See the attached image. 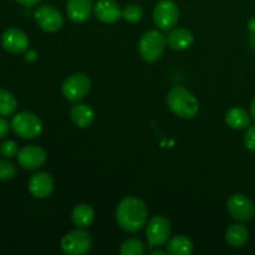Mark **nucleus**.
Wrapping results in <instances>:
<instances>
[{
    "instance_id": "f257e3e1",
    "label": "nucleus",
    "mask_w": 255,
    "mask_h": 255,
    "mask_svg": "<svg viewBox=\"0 0 255 255\" xmlns=\"http://www.w3.org/2000/svg\"><path fill=\"white\" fill-rule=\"evenodd\" d=\"M148 211L143 202L137 197H126L116 209V221L122 231L136 233L147 224Z\"/></svg>"
},
{
    "instance_id": "f03ea898",
    "label": "nucleus",
    "mask_w": 255,
    "mask_h": 255,
    "mask_svg": "<svg viewBox=\"0 0 255 255\" xmlns=\"http://www.w3.org/2000/svg\"><path fill=\"white\" fill-rule=\"evenodd\" d=\"M167 105L169 110L181 119H193L199 110L198 100L183 86H174L167 95Z\"/></svg>"
},
{
    "instance_id": "7ed1b4c3",
    "label": "nucleus",
    "mask_w": 255,
    "mask_h": 255,
    "mask_svg": "<svg viewBox=\"0 0 255 255\" xmlns=\"http://www.w3.org/2000/svg\"><path fill=\"white\" fill-rule=\"evenodd\" d=\"M167 46V37L158 30H149L144 32L138 41V52L146 62L158 61L164 54Z\"/></svg>"
},
{
    "instance_id": "20e7f679",
    "label": "nucleus",
    "mask_w": 255,
    "mask_h": 255,
    "mask_svg": "<svg viewBox=\"0 0 255 255\" xmlns=\"http://www.w3.org/2000/svg\"><path fill=\"white\" fill-rule=\"evenodd\" d=\"M11 129L16 136L24 139H34L41 133V120L31 112H19L11 120Z\"/></svg>"
},
{
    "instance_id": "39448f33",
    "label": "nucleus",
    "mask_w": 255,
    "mask_h": 255,
    "mask_svg": "<svg viewBox=\"0 0 255 255\" xmlns=\"http://www.w3.org/2000/svg\"><path fill=\"white\" fill-rule=\"evenodd\" d=\"M91 89V80L87 75L77 72L70 75L62 82L61 92L66 100L71 102H77L84 99Z\"/></svg>"
},
{
    "instance_id": "423d86ee",
    "label": "nucleus",
    "mask_w": 255,
    "mask_h": 255,
    "mask_svg": "<svg viewBox=\"0 0 255 255\" xmlns=\"http://www.w3.org/2000/svg\"><path fill=\"white\" fill-rule=\"evenodd\" d=\"M92 248V239L82 228L72 231L62 237L61 249L67 255H85Z\"/></svg>"
},
{
    "instance_id": "0eeeda50",
    "label": "nucleus",
    "mask_w": 255,
    "mask_h": 255,
    "mask_svg": "<svg viewBox=\"0 0 255 255\" xmlns=\"http://www.w3.org/2000/svg\"><path fill=\"white\" fill-rule=\"evenodd\" d=\"M179 19L178 6L172 0H161L153 9V21L158 29L163 31L172 30Z\"/></svg>"
},
{
    "instance_id": "6e6552de",
    "label": "nucleus",
    "mask_w": 255,
    "mask_h": 255,
    "mask_svg": "<svg viewBox=\"0 0 255 255\" xmlns=\"http://www.w3.org/2000/svg\"><path fill=\"white\" fill-rule=\"evenodd\" d=\"M171 236V223L162 216H154L147 223L146 237L149 248L161 247L168 242Z\"/></svg>"
},
{
    "instance_id": "1a4fd4ad",
    "label": "nucleus",
    "mask_w": 255,
    "mask_h": 255,
    "mask_svg": "<svg viewBox=\"0 0 255 255\" xmlns=\"http://www.w3.org/2000/svg\"><path fill=\"white\" fill-rule=\"evenodd\" d=\"M227 209L229 214L238 222H248L254 218L255 206L251 198L246 194L237 193L231 196L227 202Z\"/></svg>"
},
{
    "instance_id": "9d476101",
    "label": "nucleus",
    "mask_w": 255,
    "mask_h": 255,
    "mask_svg": "<svg viewBox=\"0 0 255 255\" xmlns=\"http://www.w3.org/2000/svg\"><path fill=\"white\" fill-rule=\"evenodd\" d=\"M35 21L40 29L47 32L59 31L64 25V17L56 7L51 5H41L35 10Z\"/></svg>"
},
{
    "instance_id": "9b49d317",
    "label": "nucleus",
    "mask_w": 255,
    "mask_h": 255,
    "mask_svg": "<svg viewBox=\"0 0 255 255\" xmlns=\"http://www.w3.org/2000/svg\"><path fill=\"white\" fill-rule=\"evenodd\" d=\"M1 46L7 52L14 55L24 54L29 49V37L22 30L10 27L1 35Z\"/></svg>"
},
{
    "instance_id": "f8f14e48",
    "label": "nucleus",
    "mask_w": 255,
    "mask_h": 255,
    "mask_svg": "<svg viewBox=\"0 0 255 255\" xmlns=\"http://www.w3.org/2000/svg\"><path fill=\"white\" fill-rule=\"evenodd\" d=\"M46 161V153L44 149L35 144L25 146L17 153V162L20 166L27 171L37 169L42 166Z\"/></svg>"
},
{
    "instance_id": "ddd939ff",
    "label": "nucleus",
    "mask_w": 255,
    "mask_h": 255,
    "mask_svg": "<svg viewBox=\"0 0 255 255\" xmlns=\"http://www.w3.org/2000/svg\"><path fill=\"white\" fill-rule=\"evenodd\" d=\"M27 188L35 198H46L54 191V179L46 172H39L29 179Z\"/></svg>"
},
{
    "instance_id": "4468645a",
    "label": "nucleus",
    "mask_w": 255,
    "mask_h": 255,
    "mask_svg": "<svg viewBox=\"0 0 255 255\" xmlns=\"http://www.w3.org/2000/svg\"><path fill=\"white\" fill-rule=\"evenodd\" d=\"M95 16L105 24H114L122 16V11L115 0H99L94 6Z\"/></svg>"
},
{
    "instance_id": "2eb2a0df",
    "label": "nucleus",
    "mask_w": 255,
    "mask_h": 255,
    "mask_svg": "<svg viewBox=\"0 0 255 255\" xmlns=\"http://www.w3.org/2000/svg\"><path fill=\"white\" fill-rule=\"evenodd\" d=\"M66 11L70 20L74 22H84L92 11L91 0H67Z\"/></svg>"
},
{
    "instance_id": "dca6fc26",
    "label": "nucleus",
    "mask_w": 255,
    "mask_h": 255,
    "mask_svg": "<svg viewBox=\"0 0 255 255\" xmlns=\"http://www.w3.org/2000/svg\"><path fill=\"white\" fill-rule=\"evenodd\" d=\"M193 44V34L184 27H176L172 29L167 36V45L171 49L182 51L187 50Z\"/></svg>"
},
{
    "instance_id": "f3484780",
    "label": "nucleus",
    "mask_w": 255,
    "mask_h": 255,
    "mask_svg": "<svg viewBox=\"0 0 255 255\" xmlns=\"http://www.w3.org/2000/svg\"><path fill=\"white\" fill-rule=\"evenodd\" d=\"M70 117L72 122L80 128H86L94 122L95 112L90 106L85 104H77L70 110Z\"/></svg>"
},
{
    "instance_id": "a211bd4d",
    "label": "nucleus",
    "mask_w": 255,
    "mask_h": 255,
    "mask_svg": "<svg viewBox=\"0 0 255 255\" xmlns=\"http://www.w3.org/2000/svg\"><path fill=\"white\" fill-rule=\"evenodd\" d=\"M95 219V211L90 204L81 203L77 204L71 213V221L74 226L77 228H86L91 226V223Z\"/></svg>"
},
{
    "instance_id": "6ab92c4d",
    "label": "nucleus",
    "mask_w": 255,
    "mask_h": 255,
    "mask_svg": "<svg viewBox=\"0 0 255 255\" xmlns=\"http://www.w3.org/2000/svg\"><path fill=\"white\" fill-rule=\"evenodd\" d=\"M249 239V231L243 224H232L226 232V241L233 248H241L246 246Z\"/></svg>"
},
{
    "instance_id": "aec40b11",
    "label": "nucleus",
    "mask_w": 255,
    "mask_h": 255,
    "mask_svg": "<svg viewBox=\"0 0 255 255\" xmlns=\"http://www.w3.org/2000/svg\"><path fill=\"white\" fill-rule=\"evenodd\" d=\"M251 115L241 107H233L226 114V122L234 129H244L251 126Z\"/></svg>"
},
{
    "instance_id": "412c9836",
    "label": "nucleus",
    "mask_w": 255,
    "mask_h": 255,
    "mask_svg": "<svg viewBox=\"0 0 255 255\" xmlns=\"http://www.w3.org/2000/svg\"><path fill=\"white\" fill-rule=\"evenodd\" d=\"M166 244V252L169 255H189L193 251V243L186 236L173 237Z\"/></svg>"
},
{
    "instance_id": "4be33fe9",
    "label": "nucleus",
    "mask_w": 255,
    "mask_h": 255,
    "mask_svg": "<svg viewBox=\"0 0 255 255\" xmlns=\"http://www.w3.org/2000/svg\"><path fill=\"white\" fill-rule=\"evenodd\" d=\"M17 101L10 91L0 89V116H11L16 111Z\"/></svg>"
},
{
    "instance_id": "5701e85b",
    "label": "nucleus",
    "mask_w": 255,
    "mask_h": 255,
    "mask_svg": "<svg viewBox=\"0 0 255 255\" xmlns=\"http://www.w3.org/2000/svg\"><path fill=\"white\" fill-rule=\"evenodd\" d=\"M120 253H121V255H143V243H142L138 238L132 237V238L126 239V241L121 244Z\"/></svg>"
},
{
    "instance_id": "b1692460",
    "label": "nucleus",
    "mask_w": 255,
    "mask_h": 255,
    "mask_svg": "<svg viewBox=\"0 0 255 255\" xmlns=\"http://www.w3.org/2000/svg\"><path fill=\"white\" fill-rule=\"evenodd\" d=\"M143 16V10L139 5L129 4L122 10V17L128 22H137Z\"/></svg>"
},
{
    "instance_id": "393cba45",
    "label": "nucleus",
    "mask_w": 255,
    "mask_h": 255,
    "mask_svg": "<svg viewBox=\"0 0 255 255\" xmlns=\"http://www.w3.org/2000/svg\"><path fill=\"white\" fill-rule=\"evenodd\" d=\"M16 174L14 164L5 159H0V181H10Z\"/></svg>"
},
{
    "instance_id": "a878e982",
    "label": "nucleus",
    "mask_w": 255,
    "mask_h": 255,
    "mask_svg": "<svg viewBox=\"0 0 255 255\" xmlns=\"http://www.w3.org/2000/svg\"><path fill=\"white\" fill-rule=\"evenodd\" d=\"M19 153V147L15 141L7 139L0 144V154L5 158H12L14 156H17Z\"/></svg>"
},
{
    "instance_id": "bb28decb",
    "label": "nucleus",
    "mask_w": 255,
    "mask_h": 255,
    "mask_svg": "<svg viewBox=\"0 0 255 255\" xmlns=\"http://www.w3.org/2000/svg\"><path fill=\"white\" fill-rule=\"evenodd\" d=\"M244 144L249 151L255 152V125L254 126H249L246 132V137H244Z\"/></svg>"
},
{
    "instance_id": "cd10ccee",
    "label": "nucleus",
    "mask_w": 255,
    "mask_h": 255,
    "mask_svg": "<svg viewBox=\"0 0 255 255\" xmlns=\"http://www.w3.org/2000/svg\"><path fill=\"white\" fill-rule=\"evenodd\" d=\"M10 127L11 126L9 125V122L5 119H2V117H0V139L5 138L9 134Z\"/></svg>"
},
{
    "instance_id": "c85d7f7f",
    "label": "nucleus",
    "mask_w": 255,
    "mask_h": 255,
    "mask_svg": "<svg viewBox=\"0 0 255 255\" xmlns=\"http://www.w3.org/2000/svg\"><path fill=\"white\" fill-rule=\"evenodd\" d=\"M15 1L25 7H31V6H35V5L39 4L40 0H15Z\"/></svg>"
},
{
    "instance_id": "c756f323",
    "label": "nucleus",
    "mask_w": 255,
    "mask_h": 255,
    "mask_svg": "<svg viewBox=\"0 0 255 255\" xmlns=\"http://www.w3.org/2000/svg\"><path fill=\"white\" fill-rule=\"evenodd\" d=\"M25 60L29 62H34L35 60H36V51H34V50L27 51L26 55H25Z\"/></svg>"
},
{
    "instance_id": "7c9ffc66",
    "label": "nucleus",
    "mask_w": 255,
    "mask_h": 255,
    "mask_svg": "<svg viewBox=\"0 0 255 255\" xmlns=\"http://www.w3.org/2000/svg\"><path fill=\"white\" fill-rule=\"evenodd\" d=\"M247 26H248V30H249V32H251V34H255V16L249 19L248 25H247Z\"/></svg>"
},
{
    "instance_id": "2f4dec72",
    "label": "nucleus",
    "mask_w": 255,
    "mask_h": 255,
    "mask_svg": "<svg viewBox=\"0 0 255 255\" xmlns=\"http://www.w3.org/2000/svg\"><path fill=\"white\" fill-rule=\"evenodd\" d=\"M251 116L255 120V97H254L253 101H252V104H251Z\"/></svg>"
},
{
    "instance_id": "473e14b6",
    "label": "nucleus",
    "mask_w": 255,
    "mask_h": 255,
    "mask_svg": "<svg viewBox=\"0 0 255 255\" xmlns=\"http://www.w3.org/2000/svg\"><path fill=\"white\" fill-rule=\"evenodd\" d=\"M167 252H163V251H153L152 252V255H164Z\"/></svg>"
},
{
    "instance_id": "72a5a7b5",
    "label": "nucleus",
    "mask_w": 255,
    "mask_h": 255,
    "mask_svg": "<svg viewBox=\"0 0 255 255\" xmlns=\"http://www.w3.org/2000/svg\"><path fill=\"white\" fill-rule=\"evenodd\" d=\"M251 44H252V46H253V49H255V34H252Z\"/></svg>"
}]
</instances>
